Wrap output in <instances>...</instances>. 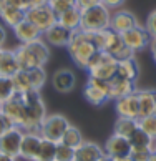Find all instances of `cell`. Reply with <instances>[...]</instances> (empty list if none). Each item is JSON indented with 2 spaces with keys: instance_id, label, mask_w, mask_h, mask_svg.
Here are the masks:
<instances>
[{
  "instance_id": "33",
  "label": "cell",
  "mask_w": 156,
  "mask_h": 161,
  "mask_svg": "<svg viewBox=\"0 0 156 161\" xmlns=\"http://www.w3.org/2000/svg\"><path fill=\"white\" fill-rule=\"evenodd\" d=\"M17 92L12 81V76H3L0 75V103H5L7 100H10Z\"/></svg>"
},
{
  "instance_id": "49",
  "label": "cell",
  "mask_w": 156,
  "mask_h": 161,
  "mask_svg": "<svg viewBox=\"0 0 156 161\" xmlns=\"http://www.w3.org/2000/svg\"><path fill=\"white\" fill-rule=\"evenodd\" d=\"M149 161H156V151H151V154H149Z\"/></svg>"
},
{
  "instance_id": "23",
  "label": "cell",
  "mask_w": 156,
  "mask_h": 161,
  "mask_svg": "<svg viewBox=\"0 0 156 161\" xmlns=\"http://www.w3.org/2000/svg\"><path fill=\"white\" fill-rule=\"evenodd\" d=\"M15 52V58H17V63H19L20 70H32V68H37L38 63L35 60L32 50H30V47L27 43H20L17 48H14Z\"/></svg>"
},
{
  "instance_id": "31",
  "label": "cell",
  "mask_w": 156,
  "mask_h": 161,
  "mask_svg": "<svg viewBox=\"0 0 156 161\" xmlns=\"http://www.w3.org/2000/svg\"><path fill=\"white\" fill-rule=\"evenodd\" d=\"M83 141H85V138H83V133L75 126V125H70V126L67 128V131H65V135H63V138H62V141H60V143L68 145V146H71V148H78Z\"/></svg>"
},
{
  "instance_id": "52",
  "label": "cell",
  "mask_w": 156,
  "mask_h": 161,
  "mask_svg": "<svg viewBox=\"0 0 156 161\" xmlns=\"http://www.w3.org/2000/svg\"><path fill=\"white\" fill-rule=\"evenodd\" d=\"M0 113H2V103H0Z\"/></svg>"
},
{
  "instance_id": "16",
  "label": "cell",
  "mask_w": 156,
  "mask_h": 161,
  "mask_svg": "<svg viewBox=\"0 0 156 161\" xmlns=\"http://www.w3.org/2000/svg\"><path fill=\"white\" fill-rule=\"evenodd\" d=\"M71 30L68 28H65L63 25H60L57 22L53 27H50L48 30H45L43 35H42V38H43L48 45L52 47H67L68 42L71 38Z\"/></svg>"
},
{
  "instance_id": "9",
  "label": "cell",
  "mask_w": 156,
  "mask_h": 161,
  "mask_svg": "<svg viewBox=\"0 0 156 161\" xmlns=\"http://www.w3.org/2000/svg\"><path fill=\"white\" fill-rule=\"evenodd\" d=\"M2 115L12 125L20 126L23 130V125H25V98H23V93H15L10 100L2 103Z\"/></svg>"
},
{
  "instance_id": "48",
  "label": "cell",
  "mask_w": 156,
  "mask_h": 161,
  "mask_svg": "<svg viewBox=\"0 0 156 161\" xmlns=\"http://www.w3.org/2000/svg\"><path fill=\"white\" fill-rule=\"evenodd\" d=\"M5 7H7V2H5V0H0V12H2Z\"/></svg>"
},
{
  "instance_id": "26",
  "label": "cell",
  "mask_w": 156,
  "mask_h": 161,
  "mask_svg": "<svg viewBox=\"0 0 156 161\" xmlns=\"http://www.w3.org/2000/svg\"><path fill=\"white\" fill-rule=\"evenodd\" d=\"M20 70L15 58V52L12 48H3L2 58H0V75L3 76H14Z\"/></svg>"
},
{
  "instance_id": "36",
  "label": "cell",
  "mask_w": 156,
  "mask_h": 161,
  "mask_svg": "<svg viewBox=\"0 0 156 161\" xmlns=\"http://www.w3.org/2000/svg\"><path fill=\"white\" fill-rule=\"evenodd\" d=\"M48 5L55 10V14H62V12L68 10L76 5V0H48Z\"/></svg>"
},
{
  "instance_id": "12",
  "label": "cell",
  "mask_w": 156,
  "mask_h": 161,
  "mask_svg": "<svg viewBox=\"0 0 156 161\" xmlns=\"http://www.w3.org/2000/svg\"><path fill=\"white\" fill-rule=\"evenodd\" d=\"M115 111L121 118H140V105H138V90L131 92L130 95L120 97L115 100Z\"/></svg>"
},
{
  "instance_id": "10",
  "label": "cell",
  "mask_w": 156,
  "mask_h": 161,
  "mask_svg": "<svg viewBox=\"0 0 156 161\" xmlns=\"http://www.w3.org/2000/svg\"><path fill=\"white\" fill-rule=\"evenodd\" d=\"M23 135H25V131H23L20 126L12 125V126L0 136V153H5V154H8V156H12V158L19 159Z\"/></svg>"
},
{
  "instance_id": "2",
  "label": "cell",
  "mask_w": 156,
  "mask_h": 161,
  "mask_svg": "<svg viewBox=\"0 0 156 161\" xmlns=\"http://www.w3.org/2000/svg\"><path fill=\"white\" fill-rule=\"evenodd\" d=\"M92 37L95 45L98 47V50L108 52L110 55H113L116 60H125V58H131L135 57V52L128 48L126 43L123 42L121 33H118L111 28H105V30H98V32H92Z\"/></svg>"
},
{
  "instance_id": "50",
  "label": "cell",
  "mask_w": 156,
  "mask_h": 161,
  "mask_svg": "<svg viewBox=\"0 0 156 161\" xmlns=\"http://www.w3.org/2000/svg\"><path fill=\"white\" fill-rule=\"evenodd\" d=\"M100 161H115V159H113V158H110V156H108V154H105V156L101 158Z\"/></svg>"
},
{
  "instance_id": "17",
  "label": "cell",
  "mask_w": 156,
  "mask_h": 161,
  "mask_svg": "<svg viewBox=\"0 0 156 161\" xmlns=\"http://www.w3.org/2000/svg\"><path fill=\"white\" fill-rule=\"evenodd\" d=\"M105 156L103 146L95 141H83L78 148H75V161H100Z\"/></svg>"
},
{
  "instance_id": "11",
  "label": "cell",
  "mask_w": 156,
  "mask_h": 161,
  "mask_svg": "<svg viewBox=\"0 0 156 161\" xmlns=\"http://www.w3.org/2000/svg\"><path fill=\"white\" fill-rule=\"evenodd\" d=\"M121 37H123V42L126 43V47L131 48L135 53L148 48L149 43H151V40H153L151 37H149L148 30L143 25H136L135 28L121 33Z\"/></svg>"
},
{
  "instance_id": "51",
  "label": "cell",
  "mask_w": 156,
  "mask_h": 161,
  "mask_svg": "<svg viewBox=\"0 0 156 161\" xmlns=\"http://www.w3.org/2000/svg\"><path fill=\"white\" fill-rule=\"evenodd\" d=\"M2 53H3V48H0V58H2Z\"/></svg>"
},
{
  "instance_id": "22",
  "label": "cell",
  "mask_w": 156,
  "mask_h": 161,
  "mask_svg": "<svg viewBox=\"0 0 156 161\" xmlns=\"http://www.w3.org/2000/svg\"><path fill=\"white\" fill-rule=\"evenodd\" d=\"M57 22L60 23V25H63L65 28L71 30V32L78 30V28L81 27V8H78L75 5V7L62 12V14H58Z\"/></svg>"
},
{
  "instance_id": "42",
  "label": "cell",
  "mask_w": 156,
  "mask_h": 161,
  "mask_svg": "<svg viewBox=\"0 0 156 161\" xmlns=\"http://www.w3.org/2000/svg\"><path fill=\"white\" fill-rule=\"evenodd\" d=\"M97 3H101V0H76V7L81 10L92 7V5H97Z\"/></svg>"
},
{
  "instance_id": "34",
  "label": "cell",
  "mask_w": 156,
  "mask_h": 161,
  "mask_svg": "<svg viewBox=\"0 0 156 161\" xmlns=\"http://www.w3.org/2000/svg\"><path fill=\"white\" fill-rule=\"evenodd\" d=\"M138 125H140V128L145 131L148 136L156 138V113L154 115H149V116L138 118Z\"/></svg>"
},
{
  "instance_id": "27",
  "label": "cell",
  "mask_w": 156,
  "mask_h": 161,
  "mask_svg": "<svg viewBox=\"0 0 156 161\" xmlns=\"http://www.w3.org/2000/svg\"><path fill=\"white\" fill-rule=\"evenodd\" d=\"M138 128H140V125H138V120H135V118L118 116L116 121H115V126H113V133H116L120 136H125V138H130Z\"/></svg>"
},
{
  "instance_id": "15",
  "label": "cell",
  "mask_w": 156,
  "mask_h": 161,
  "mask_svg": "<svg viewBox=\"0 0 156 161\" xmlns=\"http://www.w3.org/2000/svg\"><path fill=\"white\" fill-rule=\"evenodd\" d=\"M103 150H105V154H108L110 158H120V156H126V154L131 153V145H130L128 138L113 133L105 141Z\"/></svg>"
},
{
  "instance_id": "6",
  "label": "cell",
  "mask_w": 156,
  "mask_h": 161,
  "mask_svg": "<svg viewBox=\"0 0 156 161\" xmlns=\"http://www.w3.org/2000/svg\"><path fill=\"white\" fill-rule=\"evenodd\" d=\"M70 125L71 123L68 121V118L65 115H60V113L47 115L40 126V136L45 140H50L53 143H60Z\"/></svg>"
},
{
  "instance_id": "14",
  "label": "cell",
  "mask_w": 156,
  "mask_h": 161,
  "mask_svg": "<svg viewBox=\"0 0 156 161\" xmlns=\"http://www.w3.org/2000/svg\"><path fill=\"white\" fill-rule=\"evenodd\" d=\"M52 86L58 93H70L76 86V75L70 68H58L52 75Z\"/></svg>"
},
{
  "instance_id": "37",
  "label": "cell",
  "mask_w": 156,
  "mask_h": 161,
  "mask_svg": "<svg viewBox=\"0 0 156 161\" xmlns=\"http://www.w3.org/2000/svg\"><path fill=\"white\" fill-rule=\"evenodd\" d=\"M145 28L148 30L149 37L153 40L156 38V10H153L151 14L146 17V22H145Z\"/></svg>"
},
{
  "instance_id": "1",
  "label": "cell",
  "mask_w": 156,
  "mask_h": 161,
  "mask_svg": "<svg viewBox=\"0 0 156 161\" xmlns=\"http://www.w3.org/2000/svg\"><path fill=\"white\" fill-rule=\"evenodd\" d=\"M68 52V55L71 58L78 68L86 70L88 62L92 60V57L98 52V47L95 45L92 32H85L81 28H78L71 33V38L68 42V45L65 47Z\"/></svg>"
},
{
  "instance_id": "41",
  "label": "cell",
  "mask_w": 156,
  "mask_h": 161,
  "mask_svg": "<svg viewBox=\"0 0 156 161\" xmlns=\"http://www.w3.org/2000/svg\"><path fill=\"white\" fill-rule=\"evenodd\" d=\"M8 40V32H7V27L3 25L2 22H0V48H3L5 43H7Z\"/></svg>"
},
{
  "instance_id": "7",
  "label": "cell",
  "mask_w": 156,
  "mask_h": 161,
  "mask_svg": "<svg viewBox=\"0 0 156 161\" xmlns=\"http://www.w3.org/2000/svg\"><path fill=\"white\" fill-rule=\"evenodd\" d=\"M83 97L93 106H103L108 103L110 98V81L95 78V76H88L86 85L83 88Z\"/></svg>"
},
{
  "instance_id": "43",
  "label": "cell",
  "mask_w": 156,
  "mask_h": 161,
  "mask_svg": "<svg viewBox=\"0 0 156 161\" xmlns=\"http://www.w3.org/2000/svg\"><path fill=\"white\" fill-rule=\"evenodd\" d=\"M12 126V123L7 120V118H5L3 115H2V113H0V136H2L3 133H5V131H7L8 128Z\"/></svg>"
},
{
  "instance_id": "4",
  "label": "cell",
  "mask_w": 156,
  "mask_h": 161,
  "mask_svg": "<svg viewBox=\"0 0 156 161\" xmlns=\"http://www.w3.org/2000/svg\"><path fill=\"white\" fill-rule=\"evenodd\" d=\"M111 22V10L105 7L103 3L92 5L81 10V30L85 32H98L110 28Z\"/></svg>"
},
{
  "instance_id": "24",
  "label": "cell",
  "mask_w": 156,
  "mask_h": 161,
  "mask_svg": "<svg viewBox=\"0 0 156 161\" xmlns=\"http://www.w3.org/2000/svg\"><path fill=\"white\" fill-rule=\"evenodd\" d=\"M136 83L133 81H128L125 78H120V76H113L110 80V98L111 100H116L120 97H125V95H130L131 92L136 90Z\"/></svg>"
},
{
  "instance_id": "30",
  "label": "cell",
  "mask_w": 156,
  "mask_h": 161,
  "mask_svg": "<svg viewBox=\"0 0 156 161\" xmlns=\"http://www.w3.org/2000/svg\"><path fill=\"white\" fill-rule=\"evenodd\" d=\"M28 75H30V83H32V90L33 92H42V88H43L45 83H47V78H48L45 67H37V68L28 70Z\"/></svg>"
},
{
  "instance_id": "32",
  "label": "cell",
  "mask_w": 156,
  "mask_h": 161,
  "mask_svg": "<svg viewBox=\"0 0 156 161\" xmlns=\"http://www.w3.org/2000/svg\"><path fill=\"white\" fill-rule=\"evenodd\" d=\"M12 81H14L15 92L17 93H27L32 92V83H30V75L27 70H19L17 73L12 76Z\"/></svg>"
},
{
  "instance_id": "38",
  "label": "cell",
  "mask_w": 156,
  "mask_h": 161,
  "mask_svg": "<svg viewBox=\"0 0 156 161\" xmlns=\"http://www.w3.org/2000/svg\"><path fill=\"white\" fill-rule=\"evenodd\" d=\"M131 158L135 161H149V154H151V150H135L131 151Z\"/></svg>"
},
{
  "instance_id": "47",
  "label": "cell",
  "mask_w": 156,
  "mask_h": 161,
  "mask_svg": "<svg viewBox=\"0 0 156 161\" xmlns=\"http://www.w3.org/2000/svg\"><path fill=\"white\" fill-rule=\"evenodd\" d=\"M115 161H135L131 158V154H126V156H120V158H113Z\"/></svg>"
},
{
  "instance_id": "35",
  "label": "cell",
  "mask_w": 156,
  "mask_h": 161,
  "mask_svg": "<svg viewBox=\"0 0 156 161\" xmlns=\"http://www.w3.org/2000/svg\"><path fill=\"white\" fill-rule=\"evenodd\" d=\"M55 161H75V148L63 145V143H57Z\"/></svg>"
},
{
  "instance_id": "28",
  "label": "cell",
  "mask_w": 156,
  "mask_h": 161,
  "mask_svg": "<svg viewBox=\"0 0 156 161\" xmlns=\"http://www.w3.org/2000/svg\"><path fill=\"white\" fill-rule=\"evenodd\" d=\"M128 140H130V145H131V151H135V150H151L153 138L148 136L141 128H138Z\"/></svg>"
},
{
  "instance_id": "3",
  "label": "cell",
  "mask_w": 156,
  "mask_h": 161,
  "mask_svg": "<svg viewBox=\"0 0 156 161\" xmlns=\"http://www.w3.org/2000/svg\"><path fill=\"white\" fill-rule=\"evenodd\" d=\"M25 98V125L23 131H32V133H40V126L43 123L45 116L48 115L47 105L42 98L40 92H27L23 93Z\"/></svg>"
},
{
  "instance_id": "19",
  "label": "cell",
  "mask_w": 156,
  "mask_h": 161,
  "mask_svg": "<svg viewBox=\"0 0 156 161\" xmlns=\"http://www.w3.org/2000/svg\"><path fill=\"white\" fill-rule=\"evenodd\" d=\"M12 30H14L15 38L19 40L20 43H30V42H35V40L42 38V35H43L32 22H28L27 19L22 20L19 25H15Z\"/></svg>"
},
{
  "instance_id": "46",
  "label": "cell",
  "mask_w": 156,
  "mask_h": 161,
  "mask_svg": "<svg viewBox=\"0 0 156 161\" xmlns=\"http://www.w3.org/2000/svg\"><path fill=\"white\" fill-rule=\"evenodd\" d=\"M0 161H17V158H12L5 153H0Z\"/></svg>"
},
{
  "instance_id": "13",
  "label": "cell",
  "mask_w": 156,
  "mask_h": 161,
  "mask_svg": "<svg viewBox=\"0 0 156 161\" xmlns=\"http://www.w3.org/2000/svg\"><path fill=\"white\" fill-rule=\"evenodd\" d=\"M136 25H140L136 15L130 10H125V8H118V10H113L111 12V22H110V28L115 30L118 33H125L135 28Z\"/></svg>"
},
{
  "instance_id": "45",
  "label": "cell",
  "mask_w": 156,
  "mask_h": 161,
  "mask_svg": "<svg viewBox=\"0 0 156 161\" xmlns=\"http://www.w3.org/2000/svg\"><path fill=\"white\" fill-rule=\"evenodd\" d=\"M30 7H37V5H45L48 3V0H28Z\"/></svg>"
},
{
  "instance_id": "44",
  "label": "cell",
  "mask_w": 156,
  "mask_h": 161,
  "mask_svg": "<svg viewBox=\"0 0 156 161\" xmlns=\"http://www.w3.org/2000/svg\"><path fill=\"white\" fill-rule=\"evenodd\" d=\"M149 50H151V55H153V60L156 63V38L151 40V43H149Z\"/></svg>"
},
{
  "instance_id": "18",
  "label": "cell",
  "mask_w": 156,
  "mask_h": 161,
  "mask_svg": "<svg viewBox=\"0 0 156 161\" xmlns=\"http://www.w3.org/2000/svg\"><path fill=\"white\" fill-rule=\"evenodd\" d=\"M40 143H42L40 133L25 131L23 140H22V145H20V154H19V158L25 159V161H33L35 156H37V153H38Z\"/></svg>"
},
{
  "instance_id": "40",
  "label": "cell",
  "mask_w": 156,
  "mask_h": 161,
  "mask_svg": "<svg viewBox=\"0 0 156 161\" xmlns=\"http://www.w3.org/2000/svg\"><path fill=\"white\" fill-rule=\"evenodd\" d=\"M7 2V5H12V7H19V8H23V10H27L30 7V3H28V0H5Z\"/></svg>"
},
{
  "instance_id": "20",
  "label": "cell",
  "mask_w": 156,
  "mask_h": 161,
  "mask_svg": "<svg viewBox=\"0 0 156 161\" xmlns=\"http://www.w3.org/2000/svg\"><path fill=\"white\" fill-rule=\"evenodd\" d=\"M116 76L136 83L138 78H140V63H138L136 58L131 57V58L120 60L118 67H116Z\"/></svg>"
},
{
  "instance_id": "8",
  "label": "cell",
  "mask_w": 156,
  "mask_h": 161,
  "mask_svg": "<svg viewBox=\"0 0 156 161\" xmlns=\"http://www.w3.org/2000/svg\"><path fill=\"white\" fill-rule=\"evenodd\" d=\"M57 14L48 3L45 5H37V7H28L25 10V19L28 22H32L38 30L43 33L45 30H48L50 27H53L57 23Z\"/></svg>"
},
{
  "instance_id": "25",
  "label": "cell",
  "mask_w": 156,
  "mask_h": 161,
  "mask_svg": "<svg viewBox=\"0 0 156 161\" xmlns=\"http://www.w3.org/2000/svg\"><path fill=\"white\" fill-rule=\"evenodd\" d=\"M22 20H25V10L23 8L7 5V7L0 12V22H2L7 28H14L15 25H19Z\"/></svg>"
},
{
  "instance_id": "39",
  "label": "cell",
  "mask_w": 156,
  "mask_h": 161,
  "mask_svg": "<svg viewBox=\"0 0 156 161\" xmlns=\"http://www.w3.org/2000/svg\"><path fill=\"white\" fill-rule=\"evenodd\" d=\"M125 2H126V0H101V3H103L105 7H108V8H110L111 12H113V10H118V8H121Z\"/></svg>"
},
{
  "instance_id": "5",
  "label": "cell",
  "mask_w": 156,
  "mask_h": 161,
  "mask_svg": "<svg viewBox=\"0 0 156 161\" xmlns=\"http://www.w3.org/2000/svg\"><path fill=\"white\" fill-rule=\"evenodd\" d=\"M116 67H118V60L115 57L110 55L108 52L98 50L92 57V60L88 62L86 71H88V76H95V78L110 81L116 75Z\"/></svg>"
},
{
  "instance_id": "21",
  "label": "cell",
  "mask_w": 156,
  "mask_h": 161,
  "mask_svg": "<svg viewBox=\"0 0 156 161\" xmlns=\"http://www.w3.org/2000/svg\"><path fill=\"white\" fill-rule=\"evenodd\" d=\"M138 105H140V118L156 113V90L145 88L138 90Z\"/></svg>"
},
{
  "instance_id": "29",
  "label": "cell",
  "mask_w": 156,
  "mask_h": 161,
  "mask_svg": "<svg viewBox=\"0 0 156 161\" xmlns=\"http://www.w3.org/2000/svg\"><path fill=\"white\" fill-rule=\"evenodd\" d=\"M55 150H57V143L42 138L38 153L33 161H55Z\"/></svg>"
}]
</instances>
